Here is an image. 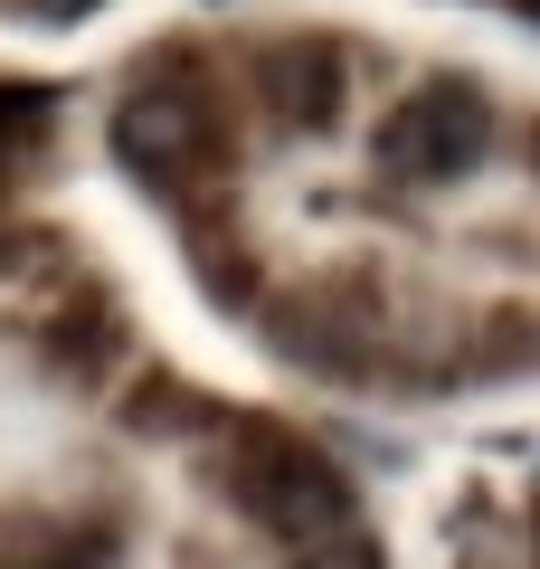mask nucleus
<instances>
[{
  "mask_svg": "<svg viewBox=\"0 0 540 569\" xmlns=\"http://www.w3.org/2000/svg\"><path fill=\"white\" fill-rule=\"evenodd\" d=\"M483 133H493L483 96H464V86H427V96H408L399 114L380 123V171H399V181H456V171H474Z\"/></svg>",
  "mask_w": 540,
  "mask_h": 569,
  "instance_id": "obj_2",
  "label": "nucleus"
},
{
  "mask_svg": "<svg viewBox=\"0 0 540 569\" xmlns=\"http://www.w3.org/2000/svg\"><path fill=\"white\" fill-rule=\"evenodd\" d=\"M238 503L257 512L266 531H284V541H332L341 522H351V485H341V466L322 447H303V437H284V427H247V456H238Z\"/></svg>",
  "mask_w": 540,
  "mask_h": 569,
  "instance_id": "obj_1",
  "label": "nucleus"
},
{
  "mask_svg": "<svg viewBox=\"0 0 540 569\" xmlns=\"http://www.w3.org/2000/svg\"><path fill=\"white\" fill-rule=\"evenodd\" d=\"M29 20H86V10H96V0H20Z\"/></svg>",
  "mask_w": 540,
  "mask_h": 569,
  "instance_id": "obj_6",
  "label": "nucleus"
},
{
  "mask_svg": "<svg viewBox=\"0 0 540 569\" xmlns=\"http://www.w3.org/2000/svg\"><path fill=\"white\" fill-rule=\"evenodd\" d=\"M200 142H209V104L190 96V86H133V96L114 104V152H123V171H142V181L190 171Z\"/></svg>",
  "mask_w": 540,
  "mask_h": 569,
  "instance_id": "obj_3",
  "label": "nucleus"
},
{
  "mask_svg": "<svg viewBox=\"0 0 540 569\" xmlns=\"http://www.w3.org/2000/svg\"><path fill=\"white\" fill-rule=\"evenodd\" d=\"M257 96L284 133H322L341 123V48L332 39H276L257 58Z\"/></svg>",
  "mask_w": 540,
  "mask_h": 569,
  "instance_id": "obj_4",
  "label": "nucleus"
},
{
  "mask_svg": "<svg viewBox=\"0 0 540 569\" xmlns=\"http://www.w3.org/2000/svg\"><path fill=\"white\" fill-rule=\"evenodd\" d=\"M294 569H389V560H380V541H370V531H332V541H313Z\"/></svg>",
  "mask_w": 540,
  "mask_h": 569,
  "instance_id": "obj_5",
  "label": "nucleus"
}]
</instances>
